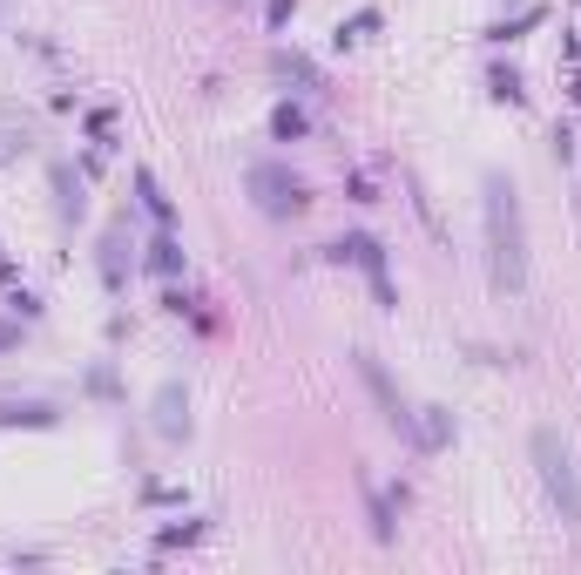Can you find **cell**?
<instances>
[{
    "mask_svg": "<svg viewBox=\"0 0 581 575\" xmlns=\"http://www.w3.org/2000/svg\"><path fill=\"white\" fill-rule=\"evenodd\" d=\"M480 210H487V271H494V291L514 298L527 285V224H521V190L507 176H487L480 183Z\"/></svg>",
    "mask_w": 581,
    "mask_h": 575,
    "instance_id": "cell-1",
    "label": "cell"
},
{
    "mask_svg": "<svg viewBox=\"0 0 581 575\" xmlns=\"http://www.w3.org/2000/svg\"><path fill=\"white\" fill-rule=\"evenodd\" d=\"M534 467H541V488H548V501L561 508V521L581 535V467H575L568 440L554 427H534Z\"/></svg>",
    "mask_w": 581,
    "mask_h": 575,
    "instance_id": "cell-2",
    "label": "cell"
},
{
    "mask_svg": "<svg viewBox=\"0 0 581 575\" xmlns=\"http://www.w3.org/2000/svg\"><path fill=\"white\" fill-rule=\"evenodd\" d=\"M250 197H257V210L264 217H305V176H291L284 163H250Z\"/></svg>",
    "mask_w": 581,
    "mask_h": 575,
    "instance_id": "cell-3",
    "label": "cell"
},
{
    "mask_svg": "<svg viewBox=\"0 0 581 575\" xmlns=\"http://www.w3.org/2000/svg\"><path fill=\"white\" fill-rule=\"evenodd\" d=\"M352 366H359L365 393H372V400H379V413H386V427L399 433V440H413V447H419V413H413V406H406V400H399V393H392L386 366H379V359H372V352H359V359H352Z\"/></svg>",
    "mask_w": 581,
    "mask_h": 575,
    "instance_id": "cell-4",
    "label": "cell"
},
{
    "mask_svg": "<svg viewBox=\"0 0 581 575\" xmlns=\"http://www.w3.org/2000/svg\"><path fill=\"white\" fill-rule=\"evenodd\" d=\"M338 258H352V264H365V271H372V278H386V251H379V237H345V244H338Z\"/></svg>",
    "mask_w": 581,
    "mask_h": 575,
    "instance_id": "cell-5",
    "label": "cell"
},
{
    "mask_svg": "<svg viewBox=\"0 0 581 575\" xmlns=\"http://www.w3.org/2000/svg\"><path fill=\"white\" fill-rule=\"evenodd\" d=\"M305 129H311L305 109H291V102H284V109H271V136H277V143H298Z\"/></svg>",
    "mask_w": 581,
    "mask_h": 575,
    "instance_id": "cell-6",
    "label": "cell"
},
{
    "mask_svg": "<svg viewBox=\"0 0 581 575\" xmlns=\"http://www.w3.org/2000/svg\"><path fill=\"white\" fill-rule=\"evenodd\" d=\"M156 427H163V433H183V427H190V420H183V393H176V386H163V400H156Z\"/></svg>",
    "mask_w": 581,
    "mask_h": 575,
    "instance_id": "cell-7",
    "label": "cell"
},
{
    "mask_svg": "<svg viewBox=\"0 0 581 575\" xmlns=\"http://www.w3.org/2000/svg\"><path fill=\"white\" fill-rule=\"evenodd\" d=\"M21 420H28V427H55L48 406H0V427H21Z\"/></svg>",
    "mask_w": 581,
    "mask_h": 575,
    "instance_id": "cell-8",
    "label": "cell"
},
{
    "mask_svg": "<svg viewBox=\"0 0 581 575\" xmlns=\"http://www.w3.org/2000/svg\"><path fill=\"white\" fill-rule=\"evenodd\" d=\"M359 488H365V508H372V535H379V542H392V508L372 494V481H359Z\"/></svg>",
    "mask_w": 581,
    "mask_h": 575,
    "instance_id": "cell-9",
    "label": "cell"
},
{
    "mask_svg": "<svg viewBox=\"0 0 581 575\" xmlns=\"http://www.w3.org/2000/svg\"><path fill=\"white\" fill-rule=\"evenodd\" d=\"M136 190H142V203H149V210H156L163 224H169V217H176V210H169V197H163V190H156V176H149V170L136 176Z\"/></svg>",
    "mask_w": 581,
    "mask_h": 575,
    "instance_id": "cell-10",
    "label": "cell"
},
{
    "mask_svg": "<svg viewBox=\"0 0 581 575\" xmlns=\"http://www.w3.org/2000/svg\"><path fill=\"white\" fill-rule=\"evenodd\" d=\"M55 190H61V217H82V190H75V176L55 170Z\"/></svg>",
    "mask_w": 581,
    "mask_h": 575,
    "instance_id": "cell-11",
    "label": "cell"
},
{
    "mask_svg": "<svg viewBox=\"0 0 581 575\" xmlns=\"http://www.w3.org/2000/svg\"><path fill=\"white\" fill-rule=\"evenodd\" d=\"M149 264H156V271H163V278H176V271H183V251H176V244H156V251H149Z\"/></svg>",
    "mask_w": 581,
    "mask_h": 575,
    "instance_id": "cell-12",
    "label": "cell"
},
{
    "mask_svg": "<svg viewBox=\"0 0 581 575\" xmlns=\"http://www.w3.org/2000/svg\"><path fill=\"white\" fill-rule=\"evenodd\" d=\"M379 28V14H372V7H365V14H352V21H345V28H338V41H365V34Z\"/></svg>",
    "mask_w": 581,
    "mask_h": 575,
    "instance_id": "cell-13",
    "label": "cell"
},
{
    "mask_svg": "<svg viewBox=\"0 0 581 575\" xmlns=\"http://www.w3.org/2000/svg\"><path fill=\"white\" fill-rule=\"evenodd\" d=\"M494 95H500V102H521V82H514V75L500 68V75H494Z\"/></svg>",
    "mask_w": 581,
    "mask_h": 575,
    "instance_id": "cell-14",
    "label": "cell"
},
{
    "mask_svg": "<svg viewBox=\"0 0 581 575\" xmlns=\"http://www.w3.org/2000/svg\"><path fill=\"white\" fill-rule=\"evenodd\" d=\"M291 7H298V0H271V28H284V21H291Z\"/></svg>",
    "mask_w": 581,
    "mask_h": 575,
    "instance_id": "cell-15",
    "label": "cell"
},
{
    "mask_svg": "<svg viewBox=\"0 0 581 575\" xmlns=\"http://www.w3.org/2000/svg\"><path fill=\"white\" fill-rule=\"evenodd\" d=\"M21 345V325H0V352H14Z\"/></svg>",
    "mask_w": 581,
    "mask_h": 575,
    "instance_id": "cell-16",
    "label": "cell"
}]
</instances>
